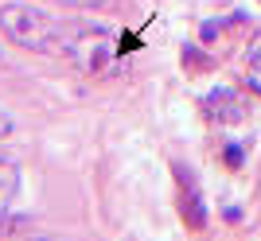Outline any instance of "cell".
<instances>
[{
    "mask_svg": "<svg viewBox=\"0 0 261 241\" xmlns=\"http://www.w3.org/2000/svg\"><path fill=\"white\" fill-rule=\"evenodd\" d=\"M222 160H226L230 167H238V164H242V148H238V144H226V152H222Z\"/></svg>",
    "mask_w": 261,
    "mask_h": 241,
    "instance_id": "7",
    "label": "cell"
},
{
    "mask_svg": "<svg viewBox=\"0 0 261 241\" xmlns=\"http://www.w3.org/2000/svg\"><path fill=\"white\" fill-rule=\"evenodd\" d=\"M16 191H20V171H16V164H8V160L0 156V214L12 206Z\"/></svg>",
    "mask_w": 261,
    "mask_h": 241,
    "instance_id": "5",
    "label": "cell"
},
{
    "mask_svg": "<svg viewBox=\"0 0 261 241\" xmlns=\"http://www.w3.org/2000/svg\"><path fill=\"white\" fill-rule=\"evenodd\" d=\"M63 55L82 70V74H106L113 58H117V47H113V32L109 27H94V23H82V27H70V39H66Z\"/></svg>",
    "mask_w": 261,
    "mask_h": 241,
    "instance_id": "2",
    "label": "cell"
},
{
    "mask_svg": "<svg viewBox=\"0 0 261 241\" xmlns=\"http://www.w3.org/2000/svg\"><path fill=\"white\" fill-rule=\"evenodd\" d=\"M246 70H250V86L261 94V32L250 39V47H246Z\"/></svg>",
    "mask_w": 261,
    "mask_h": 241,
    "instance_id": "6",
    "label": "cell"
},
{
    "mask_svg": "<svg viewBox=\"0 0 261 241\" xmlns=\"http://www.w3.org/2000/svg\"><path fill=\"white\" fill-rule=\"evenodd\" d=\"M203 113H207L211 120H218V125H238V120H246V101L234 94V89H226V86H218V89H211L207 98H203Z\"/></svg>",
    "mask_w": 261,
    "mask_h": 241,
    "instance_id": "3",
    "label": "cell"
},
{
    "mask_svg": "<svg viewBox=\"0 0 261 241\" xmlns=\"http://www.w3.org/2000/svg\"><path fill=\"white\" fill-rule=\"evenodd\" d=\"M0 32L8 35L23 51H39V55H63L66 39H70V23L51 16L39 4H23V0H8L0 4Z\"/></svg>",
    "mask_w": 261,
    "mask_h": 241,
    "instance_id": "1",
    "label": "cell"
},
{
    "mask_svg": "<svg viewBox=\"0 0 261 241\" xmlns=\"http://www.w3.org/2000/svg\"><path fill=\"white\" fill-rule=\"evenodd\" d=\"M179 179H184V218L191 230H203V222H207V214H203V198H199V191H191V183H187V171L179 167Z\"/></svg>",
    "mask_w": 261,
    "mask_h": 241,
    "instance_id": "4",
    "label": "cell"
},
{
    "mask_svg": "<svg viewBox=\"0 0 261 241\" xmlns=\"http://www.w3.org/2000/svg\"><path fill=\"white\" fill-rule=\"evenodd\" d=\"M8 136H12V120L0 113V140H8Z\"/></svg>",
    "mask_w": 261,
    "mask_h": 241,
    "instance_id": "8",
    "label": "cell"
}]
</instances>
